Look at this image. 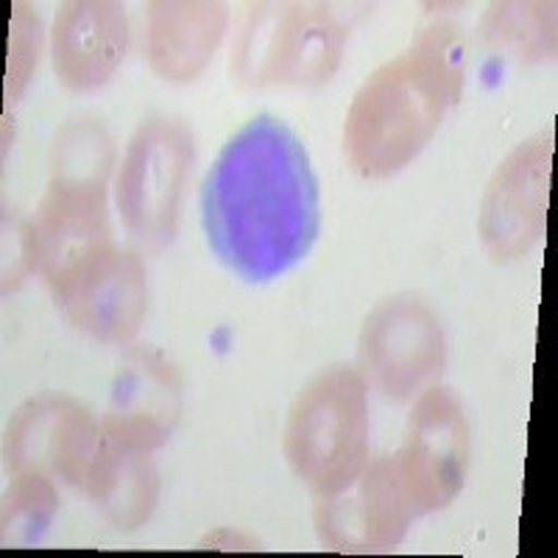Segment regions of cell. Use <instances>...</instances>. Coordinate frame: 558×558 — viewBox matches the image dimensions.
Here are the masks:
<instances>
[{"label":"cell","mask_w":558,"mask_h":558,"mask_svg":"<svg viewBox=\"0 0 558 558\" xmlns=\"http://www.w3.org/2000/svg\"><path fill=\"white\" fill-rule=\"evenodd\" d=\"M550 134L522 143L492 179L483 202V241L488 252L511 260L542 238L550 187Z\"/></svg>","instance_id":"obj_10"},{"label":"cell","mask_w":558,"mask_h":558,"mask_svg":"<svg viewBox=\"0 0 558 558\" xmlns=\"http://www.w3.org/2000/svg\"><path fill=\"white\" fill-rule=\"evenodd\" d=\"M53 296L76 327L104 341H126L146 316V271L112 243L53 288Z\"/></svg>","instance_id":"obj_11"},{"label":"cell","mask_w":558,"mask_h":558,"mask_svg":"<svg viewBox=\"0 0 558 558\" xmlns=\"http://www.w3.org/2000/svg\"><path fill=\"white\" fill-rule=\"evenodd\" d=\"M191 162L193 140L182 123L151 118L137 129L118 179V207L134 238L171 241Z\"/></svg>","instance_id":"obj_5"},{"label":"cell","mask_w":558,"mask_h":558,"mask_svg":"<svg viewBox=\"0 0 558 558\" xmlns=\"http://www.w3.org/2000/svg\"><path fill=\"white\" fill-rule=\"evenodd\" d=\"M14 486L3 508V539L12 545H32L43 539L53 511H57V488L51 477L37 472H14Z\"/></svg>","instance_id":"obj_17"},{"label":"cell","mask_w":558,"mask_h":558,"mask_svg":"<svg viewBox=\"0 0 558 558\" xmlns=\"http://www.w3.org/2000/svg\"><path fill=\"white\" fill-rule=\"evenodd\" d=\"M413 511L388 461L363 466L361 475L330 495H318L316 525L336 550L372 553L400 545Z\"/></svg>","instance_id":"obj_7"},{"label":"cell","mask_w":558,"mask_h":558,"mask_svg":"<svg viewBox=\"0 0 558 558\" xmlns=\"http://www.w3.org/2000/svg\"><path fill=\"white\" fill-rule=\"evenodd\" d=\"M87 492L118 527L134 531L143 525L157 502V472L148 461V450L101 433L87 475Z\"/></svg>","instance_id":"obj_14"},{"label":"cell","mask_w":558,"mask_h":558,"mask_svg":"<svg viewBox=\"0 0 558 558\" xmlns=\"http://www.w3.org/2000/svg\"><path fill=\"white\" fill-rule=\"evenodd\" d=\"M39 51V28L32 14L17 7L12 17V39H9V96H17L20 87L26 84V76L37 64Z\"/></svg>","instance_id":"obj_19"},{"label":"cell","mask_w":558,"mask_h":558,"mask_svg":"<svg viewBox=\"0 0 558 558\" xmlns=\"http://www.w3.org/2000/svg\"><path fill=\"white\" fill-rule=\"evenodd\" d=\"M213 252L263 282L302 260L318 232V184L296 134L260 114L229 140L202 187Z\"/></svg>","instance_id":"obj_1"},{"label":"cell","mask_w":558,"mask_h":558,"mask_svg":"<svg viewBox=\"0 0 558 558\" xmlns=\"http://www.w3.org/2000/svg\"><path fill=\"white\" fill-rule=\"evenodd\" d=\"M366 386L352 368H330L299 393L286 427L293 472L330 495L366 466Z\"/></svg>","instance_id":"obj_3"},{"label":"cell","mask_w":558,"mask_h":558,"mask_svg":"<svg viewBox=\"0 0 558 558\" xmlns=\"http://www.w3.org/2000/svg\"><path fill=\"white\" fill-rule=\"evenodd\" d=\"M361 357L391 397H408L445 366V336L436 316L411 299H393L366 322Z\"/></svg>","instance_id":"obj_8"},{"label":"cell","mask_w":558,"mask_h":558,"mask_svg":"<svg viewBox=\"0 0 558 558\" xmlns=\"http://www.w3.org/2000/svg\"><path fill=\"white\" fill-rule=\"evenodd\" d=\"M98 450L89 413L64 397L34 400L9 425V463L14 472L62 477L70 486H87Z\"/></svg>","instance_id":"obj_9"},{"label":"cell","mask_w":558,"mask_h":558,"mask_svg":"<svg viewBox=\"0 0 558 558\" xmlns=\"http://www.w3.org/2000/svg\"><path fill=\"white\" fill-rule=\"evenodd\" d=\"M179 413V377L151 349L123 357L112 391V408L101 433L137 450H154L168 438Z\"/></svg>","instance_id":"obj_12"},{"label":"cell","mask_w":558,"mask_h":558,"mask_svg":"<svg viewBox=\"0 0 558 558\" xmlns=\"http://www.w3.org/2000/svg\"><path fill=\"white\" fill-rule=\"evenodd\" d=\"M126 53V20L114 3H70L53 26V68L64 84L98 87Z\"/></svg>","instance_id":"obj_13"},{"label":"cell","mask_w":558,"mask_h":558,"mask_svg":"<svg viewBox=\"0 0 558 558\" xmlns=\"http://www.w3.org/2000/svg\"><path fill=\"white\" fill-rule=\"evenodd\" d=\"M223 9L213 3H157L151 9L148 53L159 76L187 82L216 51Z\"/></svg>","instance_id":"obj_15"},{"label":"cell","mask_w":558,"mask_h":558,"mask_svg":"<svg viewBox=\"0 0 558 558\" xmlns=\"http://www.w3.org/2000/svg\"><path fill=\"white\" fill-rule=\"evenodd\" d=\"M112 143L96 121H73L62 129L53 148V179L68 187L107 191Z\"/></svg>","instance_id":"obj_16"},{"label":"cell","mask_w":558,"mask_h":558,"mask_svg":"<svg viewBox=\"0 0 558 558\" xmlns=\"http://www.w3.org/2000/svg\"><path fill=\"white\" fill-rule=\"evenodd\" d=\"M463 64L461 32L447 23L418 32L405 57L383 64L347 114L343 143L352 166L366 177L408 166L461 98Z\"/></svg>","instance_id":"obj_2"},{"label":"cell","mask_w":558,"mask_h":558,"mask_svg":"<svg viewBox=\"0 0 558 558\" xmlns=\"http://www.w3.org/2000/svg\"><path fill=\"white\" fill-rule=\"evenodd\" d=\"M553 7H536V3H511L497 7L488 17V39L506 48H514L520 57H542L553 51Z\"/></svg>","instance_id":"obj_18"},{"label":"cell","mask_w":558,"mask_h":558,"mask_svg":"<svg viewBox=\"0 0 558 558\" xmlns=\"http://www.w3.org/2000/svg\"><path fill=\"white\" fill-rule=\"evenodd\" d=\"M388 463L413 517L430 514L461 492L470 466V430L452 393L430 388L416 402L405 445Z\"/></svg>","instance_id":"obj_6"},{"label":"cell","mask_w":558,"mask_h":558,"mask_svg":"<svg viewBox=\"0 0 558 558\" xmlns=\"http://www.w3.org/2000/svg\"><path fill=\"white\" fill-rule=\"evenodd\" d=\"M343 23L324 7H260L243 28L238 76L248 84H316L332 76Z\"/></svg>","instance_id":"obj_4"}]
</instances>
